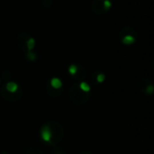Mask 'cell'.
Masks as SVG:
<instances>
[{
	"instance_id": "4",
	"label": "cell",
	"mask_w": 154,
	"mask_h": 154,
	"mask_svg": "<svg viewBox=\"0 0 154 154\" xmlns=\"http://www.w3.org/2000/svg\"><path fill=\"white\" fill-rule=\"evenodd\" d=\"M41 135H42V138L44 139L45 141H49L51 140L52 137V132H51V129L48 125H44V127L42 128L41 130Z\"/></svg>"
},
{
	"instance_id": "6",
	"label": "cell",
	"mask_w": 154,
	"mask_h": 154,
	"mask_svg": "<svg viewBox=\"0 0 154 154\" xmlns=\"http://www.w3.org/2000/svg\"><path fill=\"white\" fill-rule=\"evenodd\" d=\"M7 91L14 93V92H15L18 89V85L15 82H13V81L8 82L7 84Z\"/></svg>"
},
{
	"instance_id": "11",
	"label": "cell",
	"mask_w": 154,
	"mask_h": 154,
	"mask_svg": "<svg viewBox=\"0 0 154 154\" xmlns=\"http://www.w3.org/2000/svg\"><path fill=\"white\" fill-rule=\"evenodd\" d=\"M146 92H147L148 94H151L152 92H153V86L152 85L148 86L147 88H146Z\"/></svg>"
},
{
	"instance_id": "2",
	"label": "cell",
	"mask_w": 154,
	"mask_h": 154,
	"mask_svg": "<svg viewBox=\"0 0 154 154\" xmlns=\"http://www.w3.org/2000/svg\"><path fill=\"white\" fill-rule=\"evenodd\" d=\"M112 7L110 0H93L91 3V10L96 15H104Z\"/></svg>"
},
{
	"instance_id": "5",
	"label": "cell",
	"mask_w": 154,
	"mask_h": 154,
	"mask_svg": "<svg viewBox=\"0 0 154 154\" xmlns=\"http://www.w3.org/2000/svg\"><path fill=\"white\" fill-rule=\"evenodd\" d=\"M51 85H52V88L58 89V88H61V86H62V83H61L60 79H59L58 78H53L52 80H51Z\"/></svg>"
},
{
	"instance_id": "3",
	"label": "cell",
	"mask_w": 154,
	"mask_h": 154,
	"mask_svg": "<svg viewBox=\"0 0 154 154\" xmlns=\"http://www.w3.org/2000/svg\"><path fill=\"white\" fill-rule=\"evenodd\" d=\"M136 36H137L136 31H135L133 28L128 27V26H125L120 31V33H119V37H120L122 42L126 45L133 44L135 42V40H136Z\"/></svg>"
},
{
	"instance_id": "1",
	"label": "cell",
	"mask_w": 154,
	"mask_h": 154,
	"mask_svg": "<svg viewBox=\"0 0 154 154\" xmlns=\"http://www.w3.org/2000/svg\"><path fill=\"white\" fill-rule=\"evenodd\" d=\"M16 44L20 49L26 52H32L35 46V41L27 33H20L16 36Z\"/></svg>"
},
{
	"instance_id": "9",
	"label": "cell",
	"mask_w": 154,
	"mask_h": 154,
	"mask_svg": "<svg viewBox=\"0 0 154 154\" xmlns=\"http://www.w3.org/2000/svg\"><path fill=\"white\" fill-rule=\"evenodd\" d=\"M26 56H27V58H28L30 60H34L36 59V55H35V53H33V52H27Z\"/></svg>"
},
{
	"instance_id": "10",
	"label": "cell",
	"mask_w": 154,
	"mask_h": 154,
	"mask_svg": "<svg viewBox=\"0 0 154 154\" xmlns=\"http://www.w3.org/2000/svg\"><path fill=\"white\" fill-rule=\"evenodd\" d=\"M96 79H97V81L99 83H102L104 80V74H102V73L98 74L97 77H96Z\"/></svg>"
},
{
	"instance_id": "7",
	"label": "cell",
	"mask_w": 154,
	"mask_h": 154,
	"mask_svg": "<svg viewBox=\"0 0 154 154\" xmlns=\"http://www.w3.org/2000/svg\"><path fill=\"white\" fill-rule=\"evenodd\" d=\"M78 66L75 65V64H72L69 68V72L71 74V75H76V74L78 73Z\"/></svg>"
},
{
	"instance_id": "8",
	"label": "cell",
	"mask_w": 154,
	"mask_h": 154,
	"mask_svg": "<svg viewBox=\"0 0 154 154\" xmlns=\"http://www.w3.org/2000/svg\"><path fill=\"white\" fill-rule=\"evenodd\" d=\"M79 88H80V89L82 91H85V92H88L90 90L89 85L88 83H86V82H81L80 85H79Z\"/></svg>"
}]
</instances>
